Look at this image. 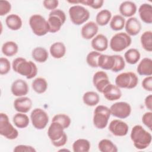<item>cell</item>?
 I'll list each match as a JSON object with an SVG mask.
<instances>
[{
	"label": "cell",
	"mask_w": 152,
	"mask_h": 152,
	"mask_svg": "<svg viewBox=\"0 0 152 152\" xmlns=\"http://www.w3.org/2000/svg\"><path fill=\"white\" fill-rule=\"evenodd\" d=\"M12 68L15 72L26 77L27 79L35 77L37 74V67L31 61L18 57L14 59L12 62Z\"/></svg>",
	"instance_id": "6da1fadb"
},
{
	"label": "cell",
	"mask_w": 152,
	"mask_h": 152,
	"mask_svg": "<svg viewBox=\"0 0 152 152\" xmlns=\"http://www.w3.org/2000/svg\"><path fill=\"white\" fill-rule=\"evenodd\" d=\"M131 139L134 147L138 150L147 148L151 142L152 136L141 125H135L131 129Z\"/></svg>",
	"instance_id": "7a4b0ae2"
},
{
	"label": "cell",
	"mask_w": 152,
	"mask_h": 152,
	"mask_svg": "<svg viewBox=\"0 0 152 152\" xmlns=\"http://www.w3.org/2000/svg\"><path fill=\"white\" fill-rule=\"evenodd\" d=\"M61 124L57 122H52L48 130V135L52 144L56 147H61L66 144L68 137Z\"/></svg>",
	"instance_id": "3957f363"
},
{
	"label": "cell",
	"mask_w": 152,
	"mask_h": 152,
	"mask_svg": "<svg viewBox=\"0 0 152 152\" xmlns=\"http://www.w3.org/2000/svg\"><path fill=\"white\" fill-rule=\"evenodd\" d=\"M111 113L110 109L104 105H98L94 110L93 122L94 126L99 129H104L108 124Z\"/></svg>",
	"instance_id": "277c9868"
},
{
	"label": "cell",
	"mask_w": 152,
	"mask_h": 152,
	"mask_svg": "<svg viewBox=\"0 0 152 152\" xmlns=\"http://www.w3.org/2000/svg\"><path fill=\"white\" fill-rule=\"evenodd\" d=\"M29 25L33 33L38 36H43L49 32L48 21L40 14H33L29 18Z\"/></svg>",
	"instance_id": "5b68a950"
},
{
	"label": "cell",
	"mask_w": 152,
	"mask_h": 152,
	"mask_svg": "<svg viewBox=\"0 0 152 152\" xmlns=\"http://www.w3.org/2000/svg\"><path fill=\"white\" fill-rule=\"evenodd\" d=\"M65 20L66 15L62 10L56 9L51 11L47 20L49 26V32L55 33L59 31Z\"/></svg>",
	"instance_id": "8992f818"
},
{
	"label": "cell",
	"mask_w": 152,
	"mask_h": 152,
	"mask_svg": "<svg viewBox=\"0 0 152 152\" xmlns=\"http://www.w3.org/2000/svg\"><path fill=\"white\" fill-rule=\"evenodd\" d=\"M132 42L130 36L124 32H120L113 35L109 43L110 49L116 52L123 51L128 48Z\"/></svg>",
	"instance_id": "52a82bcc"
},
{
	"label": "cell",
	"mask_w": 152,
	"mask_h": 152,
	"mask_svg": "<svg viewBox=\"0 0 152 152\" xmlns=\"http://www.w3.org/2000/svg\"><path fill=\"white\" fill-rule=\"evenodd\" d=\"M71 22L77 26L86 23L90 18V12L83 6L75 5L71 6L68 11Z\"/></svg>",
	"instance_id": "ba28073f"
},
{
	"label": "cell",
	"mask_w": 152,
	"mask_h": 152,
	"mask_svg": "<svg viewBox=\"0 0 152 152\" xmlns=\"http://www.w3.org/2000/svg\"><path fill=\"white\" fill-rule=\"evenodd\" d=\"M138 83V76L132 72H122L116 76L115 84L119 88L132 89Z\"/></svg>",
	"instance_id": "9c48e42d"
},
{
	"label": "cell",
	"mask_w": 152,
	"mask_h": 152,
	"mask_svg": "<svg viewBox=\"0 0 152 152\" xmlns=\"http://www.w3.org/2000/svg\"><path fill=\"white\" fill-rule=\"evenodd\" d=\"M0 134L8 140H15L18 136V130L14 127L9 121L8 115L0 113Z\"/></svg>",
	"instance_id": "30bf717a"
},
{
	"label": "cell",
	"mask_w": 152,
	"mask_h": 152,
	"mask_svg": "<svg viewBox=\"0 0 152 152\" xmlns=\"http://www.w3.org/2000/svg\"><path fill=\"white\" fill-rule=\"evenodd\" d=\"M30 119L33 126L37 129H43L49 122V116L42 109L35 108L30 114Z\"/></svg>",
	"instance_id": "8fae6325"
},
{
	"label": "cell",
	"mask_w": 152,
	"mask_h": 152,
	"mask_svg": "<svg viewBox=\"0 0 152 152\" xmlns=\"http://www.w3.org/2000/svg\"><path fill=\"white\" fill-rule=\"evenodd\" d=\"M111 115L119 119L128 118L131 113L130 104L125 102H118L113 103L109 108Z\"/></svg>",
	"instance_id": "7c38bea8"
},
{
	"label": "cell",
	"mask_w": 152,
	"mask_h": 152,
	"mask_svg": "<svg viewBox=\"0 0 152 152\" xmlns=\"http://www.w3.org/2000/svg\"><path fill=\"white\" fill-rule=\"evenodd\" d=\"M109 130L115 136H125L129 131L128 124L119 119L112 120L109 125Z\"/></svg>",
	"instance_id": "4fadbf2b"
},
{
	"label": "cell",
	"mask_w": 152,
	"mask_h": 152,
	"mask_svg": "<svg viewBox=\"0 0 152 152\" xmlns=\"http://www.w3.org/2000/svg\"><path fill=\"white\" fill-rule=\"evenodd\" d=\"M110 83V82L109 77L106 72L99 71L94 74L93 77V84L99 92L102 93L105 87Z\"/></svg>",
	"instance_id": "5bb4252c"
},
{
	"label": "cell",
	"mask_w": 152,
	"mask_h": 152,
	"mask_svg": "<svg viewBox=\"0 0 152 152\" xmlns=\"http://www.w3.org/2000/svg\"><path fill=\"white\" fill-rule=\"evenodd\" d=\"M28 90L29 88L28 84L24 80L17 79L11 84V91L14 96H24L28 93Z\"/></svg>",
	"instance_id": "9a60e30c"
},
{
	"label": "cell",
	"mask_w": 152,
	"mask_h": 152,
	"mask_svg": "<svg viewBox=\"0 0 152 152\" xmlns=\"http://www.w3.org/2000/svg\"><path fill=\"white\" fill-rule=\"evenodd\" d=\"M32 103L31 99L28 97H18L14 102V107L18 112L26 113L31 109Z\"/></svg>",
	"instance_id": "2e32d148"
},
{
	"label": "cell",
	"mask_w": 152,
	"mask_h": 152,
	"mask_svg": "<svg viewBox=\"0 0 152 152\" xmlns=\"http://www.w3.org/2000/svg\"><path fill=\"white\" fill-rule=\"evenodd\" d=\"M102 93L104 98L109 101L119 100L122 96V92L120 88L111 83L105 87Z\"/></svg>",
	"instance_id": "e0dca14e"
},
{
	"label": "cell",
	"mask_w": 152,
	"mask_h": 152,
	"mask_svg": "<svg viewBox=\"0 0 152 152\" xmlns=\"http://www.w3.org/2000/svg\"><path fill=\"white\" fill-rule=\"evenodd\" d=\"M125 29L126 33L130 36L137 35L141 30V24L136 17H130L125 21Z\"/></svg>",
	"instance_id": "ac0fdd59"
},
{
	"label": "cell",
	"mask_w": 152,
	"mask_h": 152,
	"mask_svg": "<svg viewBox=\"0 0 152 152\" xmlns=\"http://www.w3.org/2000/svg\"><path fill=\"white\" fill-rule=\"evenodd\" d=\"M99 30V26L94 21L86 23L81 29V34L83 39L90 40L95 37Z\"/></svg>",
	"instance_id": "d6986e66"
},
{
	"label": "cell",
	"mask_w": 152,
	"mask_h": 152,
	"mask_svg": "<svg viewBox=\"0 0 152 152\" xmlns=\"http://www.w3.org/2000/svg\"><path fill=\"white\" fill-rule=\"evenodd\" d=\"M108 39L106 36L99 34L93 38L91 42V46L97 52H100L106 50L108 48Z\"/></svg>",
	"instance_id": "ffe728a7"
},
{
	"label": "cell",
	"mask_w": 152,
	"mask_h": 152,
	"mask_svg": "<svg viewBox=\"0 0 152 152\" xmlns=\"http://www.w3.org/2000/svg\"><path fill=\"white\" fill-rule=\"evenodd\" d=\"M115 55H108L102 54L98 59V66L104 70H111L114 68L115 65Z\"/></svg>",
	"instance_id": "44dd1931"
},
{
	"label": "cell",
	"mask_w": 152,
	"mask_h": 152,
	"mask_svg": "<svg viewBox=\"0 0 152 152\" xmlns=\"http://www.w3.org/2000/svg\"><path fill=\"white\" fill-rule=\"evenodd\" d=\"M136 4L130 1L122 2L119 7V11L122 16L125 17H132L137 12Z\"/></svg>",
	"instance_id": "7402d4cb"
},
{
	"label": "cell",
	"mask_w": 152,
	"mask_h": 152,
	"mask_svg": "<svg viewBox=\"0 0 152 152\" xmlns=\"http://www.w3.org/2000/svg\"><path fill=\"white\" fill-rule=\"evenodd\" d=\"M138 13L141 20L146 24L152 23V6L150 4H141L138 8Z\"/></svg>",
	"instance_id": "603a6c76"
},
{
	"label": "cell",
	"mask_w": 152,
	"mask_h": 152,
	"mask_svg": "<svg viewBox=\"0 0 152 152\" xmlns=\"http://www.w3.org/2000/svg\"><path fill=\"white\" fill-rule=\"evenodd\" d=\"M137 71L140 75L151 76L152 59L149 58H143L138 64L137 68Z\"/></svg>",
	"instance_id": "cb8c5ba5"
},
{
	"label": "cell",
	"mask_w": 152,
	"mask_h": 152,
	"mask_svg": "<svg viewBox=\"0 0 152 152\" xmlns=\"http://www.w3.org/2000/svg\"><path fill=\"white\" fill-rule=\"evenodd\" d=\"M65 45L61 42L53 43L50 47L49 52L51 56L55 59H60L64 56L66 53Z\"/></svg>",
	"instance_id": "d4e9b609"
},
{
	"label": "cell",
	"mask_w": 152,
	"mask_h": 152,
	"mask_svg": "<svg viewBox=\"0 0 152 152\" xmlns=\"http://www.w3.org/2000/svg\"><path fill=\"white\" fill-rule=\"evenodd\" d=\"M5 23L8 28L14 31L20 29L23 24L21 17L15 14L8 15L5 18Z\"/></svg>",
	"instance_id": "484cf974"
},
{
	"label": "cell",
	"mask_w": 152,
	"mask_h": 152,
	"mask_svg": "<svg viewBox=\"0 0 152 152\" xmlns=\"http://www.w3.org/2000/svg\"><path fill=\"white\" fill-rule=\"evenodd\" d=\"M31 55L34 60L39 63L45 62L49 57L48 50L43 47H36L31 52Z\"/></svg>",
	"instance_id": "4316f807"
},
{
	"label": "cell",
	"mask_w": 152,
	"mask_h": 152,
	"mask_svg": "<svg viewBox=\"0 0 152 152\" xmlns=\"http://www.w3.org/2000/svg\"><path fill=\"white\" fill-rule=\"evenodd\" d=\"M1 50L5 56L11 57L17 53L18 51V46L15 42L7 41L2 45Z\"/></svg>",
	"instance_id": "83f0119b"
},
{
	"label": "cell",
	"mask_w": 152,
	"mask_h": 152,
	"mask_svg": "<svg viewBox=\"0 0 152 152\" xmlns=\"http://www.w3.org/2000/svg\"><path fill=\"white\" fill-rule=\"evenodd\" d=\"M83 101L84 103L88 106H94L99 103L100 97L96 92L88 91L84 94Z\"/></svg>",
	"instance_id": "f1b7e54d"
},
{
	"label": "cell",
	"mask_w": 152,
	"mask_h": 152,
	"mask_svg": "<svg viewBox=\"0 0 152 152\" xmlns=\"http://www.w3.org/2000/svg\"><path fill=\"white\" fill-rule=\"evenodd\" d=\"M112 18V13L108 10L100 11L96 16V23L98 26H104L107 25Z\"/></svg>",
	"instance_id": "f546056e"
},
{
	"label": "cell",
	"mask_w": 152,
	"mask_h": 152,
	"mask_svg": "<svg viewBox=\"0 0 152 152\" xmlns=\"http://www.w3.org/2000/svg\"><path fill=\"white\" fill-rule=\"evenodd\" d=\"M31 87L36 93L38 94H42L47 90L48 84L46 79L44 78L38 77L33 81Z\"/></svg>",
	"instance_id": "4dcf8cb0"
},
{
	"label": "cell",
	"mask_w": 152,
	"mask_h": 152,
	"mask_svg": "<svg viewBox=\"0 0 152 152\" xmlns=\"http://www.w3.org/2000/svg\"><path fill=\"white\" fill-rule=\"evenodd\" d=\"M90 141L84 138L78 139L72 144V149L74 152H88L90 149Z\"/></svg>",
	"instance_id": "1f68e13d"
},
{
	"label": "cell",
	"mask_w": 152,
	"mask_h": 152,
	"mask_svg": "<svg viewBox=\"0 0 152 152\" xmlns=\"http://www.w3.org/2000/svg\"><path fill=\"white\" fill-rule=\"evenodd\" d=\"M140 58L141 55L139 50L135 48L128 49L124 54V59L131 65L137 64L140 59Z\"/></svg>",
	"instance_id": "d6a6232c"
},
{
	"label": "cell",
	"mask_w": 152,
	"mask_h": 152,
	"mask_svg": "<svg viewBox=\"0 0 152 152\" xmlns=\"http://www.w3.org/2000/svg\"><path fill=\"white\" fill-rule=\"evenodd\" d=\"M12 121L17 128L23 129L26 128L28 125L30 120L26 114L18 112L13 116Z\"/></svg>",
	"instance_id": "836d02e7"
},
{
	"label": "cell",
	"mask_w": 152,
	"mask_h": 152,
	"mask_svg": "<svg viewBox=\"0 0 152 152\" xmlns=\"http://www.w3.org/2000/svg\"><path fill=\"white\" fill-rule=\"evenodd\" d=\"M99 150L101 152H117L116 145L110 140L102 139L98 144Z\"/></svg>",
	"instance_id": "e575fe53"
},
{
	"label": "cell",
	"mask_w": 152,
	"mask_h": 152,
	"mask_svg": "<svg viewBox=\"0 0 152 152\" xmlns=\"http://www.w3.org/2000/svg\"><path fill=\"white\" fill-rule=\"evenodd\" d=\"M125 24V19L121 15H115L110 21V27L114 31L122 30Z\"/></svg>",
	"instance_id": "d590c367"
},
{
	"label": "cell",
	"mask_w": 152,
	"mask_h": 152,
	"mask_svg": "<svg viewBox=\"0 0 152 152\" xmlns=\"http://www.w3.org/2000/svg\"><path fill=\"white\" fill-rule=\"evenodd\" d=\"M140 41L144 50L149 52L152 51V32L151 31H144L141 36Z\"/></svg>",
	"instance_id": "8d00e7d4"
},
{
	"label": "cell",
	"mask_w": 152,
	"mask_h": 152,
	"mask_svg": "<svg viewBox=\"0 0 152 152\" xmlns=\"http://www.w3.org/2000/svg\"><path fill=\"white\" fill-rule=\"evenodd\" d=\"M52 122H57L62 125L64 129L68 128L71 123V120L69 116L63 113H59L55 115L52 120Z\"/></svg>",
	"instance_id": "74e56055"
},
{
	"label": "cell",
	"mask_w": 152,
	"mask_h": 152,
	"mask_svg": "<svg viewBox=\"0 0 152 152\" xmlns=\"http://www.w3.org/2000/svg\"><path fill=\"white\" fill-rule=\"evenodd\" d=\"M101 55L100 52L93 50L89 52L86 57V62L87 64L91 68H97L98 59Z\"/></svg>",
	"instance_id": "f35d334b"
},
{
	"label": "cell",
	"mask_w": 152,
	"mask_h": 152,
	"mask_svg": "<svg viewBox=\"0 0 152 152\" xmlns=\"http://www.w3.org/2000/svg\"><path fill=\"white\" fill-rule=\"evenodd\" d=\"M79 4L90 7L93 9H99L102 8L104 1L103 0H78Z\"/></svg>",
	"instance_id": "ab89813d"
},
{
	"label": "cell",
	"mask_w": 152,
	"mask_h": 152,
	"mask_svg": "<svg viewBox=\"0 0 152 152\" xmlns=\"http://www.w3.org/2000/svg\"><path fill=\"white\" fill-rule=\"evenodd\" d=\"M115 55V65L114 68L112 69V72H118L119 71H122L125 66V61L124 58L119 55Z\"/></svg>",
	"instance_id": "60d3db41"
},
{
	"label": "cell",
	"mask_w": 152,
	"mask_h": 152,
	"mask_svg": "<svg viewBox=\"0 0 152 152\" xmlns=\"http://www.w3.org/2000/svg\"><path fill=\"white\" fill-rule=\"evenodd\" d=\"M11 69V64L9 60L6 58H0V74L5 75L8 74Z\"/></svg>",
	"instance_id": "b9f144b4"
},
{
	"label": "cell",
	"mask_w": 152,
	"mask_h": 152,
	"mask_svg": "<svg viewBox=\"0 0 152 152\" xmlns=\"http://www.w3.org/2000/svg\"><path fill=\"white\" fill-rule=\"evenodd\" d=\"M11 10V5L8 1H0V15L4 16L8 14Z\"/></svg>",
	"instance_id": "7bdbcfd3"
},
{
	"label": "cell",
	"mask_w": 152,
	"mask_h": 152,
	"mask_svg": "<svg viewBox=\"0 0 152 152\" xmlns=\"http://www.w3.org/2000/svg\"><path fill=\"white\" fill-rule=\"evenodd\" d=\"M142 122L149 129H152V112L151 111L145 112L142 116Z\"/></svg>",
	"instance_id": "ee69618b"
},
{
	"label": "cell",
	"mask_w": 152,
	"mask_h": 152,
	"mask_svg": "<svg viewBox=\"0 0 152 152\" xmlns=\"http://www.w3.org/2000/svg\"><path fill=\"white\" fill-rule=\"evenodd\" d=\"M59 5L58 0H45L43 1V7L48 10H55Z\"/></svg>",
	"instance_id": "f6af8a7d"
},
{
	"label": "cell",
	"mask_w": 152,
	"mask_h": 152,
	"mask_svg": "<svg viewBox=\"0 0 152 152\" xmlns=\"http://www.w3.org/2000/svg\"><path fill=\"white\" fill-rule=\"evenodd\" d=\"M14 152H36V149L31 146L27 145L20 144L15 147L14 148Z\"/></svg>",
	"instance_id": "bcb514c9"
},
{
	"label": "cell",
	"mask_w": 152,
	"mask_h": 152,
	"mask_svg": "<svg viewBox=\"0 0 152 152\" xmlns=\"http://www.w3.org/2000/svg\"><path fill=\"white\" fill-rule=\"evenodd\" d=\"M141 84L145 90L151 92L152 91V77L147 76L142 80Z\"/></svg>",
	"instance_id": "7dc6e473"
},
{
	"label": "cell",
	"mask_w": 152,
	"mask_h": 152,
	"mask_svg": "<svg viewBox=\"0 0 152 152\" xmlns=\"http://www.w3.org/2000/svg\"><path fill=\"white\" fill-rule=\"evenodd\" d=\"M144 104L145 107L150 111H151L152 110V95L151 94H149L145 98Z\"/></svg>",
	"instance_id": "c3c4849f"
}]
</instances>
